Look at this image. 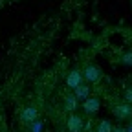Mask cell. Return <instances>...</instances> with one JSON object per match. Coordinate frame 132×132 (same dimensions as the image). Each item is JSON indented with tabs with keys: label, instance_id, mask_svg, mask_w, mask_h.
<instances>
[{
	"label": "cell",
	"instance_id": "52a82bcc",
	"mask_svg": "<svg viewBox=\"0 0 132 132\" xmlns=\"http://www.w3.org/2000/svg\"><path fill=\"white\" fill-rule=\"evenodd\" d=\"M73 90H75V94H73L75 99H82V101H85V99L90 95V86L86 85V82H81V85L77 88H73Z\"/></svg>",
	"mask_w": 132,
	"mask_h": 132
},
{
	"label": "cell",
	"instance_id": "277c9868",
	"mask_svg": "<svg viewBox=\"0 0 132 132\" xmlns=\"http://www.w3.org/2000/svg\"><path fill=\"white\" fill-rule=\"evenodd\" d=\"M37 116H39V110L35 106H26L20 110V119L24 123H33V121H37Z\"/></svg>",
	"mask_w": 132,
	"mask_h": 132
},
{
	"label": "cell",
	"instance_id": "30bf717a",
	"mask_svg": "<svg viewBox=\"0 0 132 132\" xmlns=\"http://www.w3.org/2000/svg\"><path fill=\"white\" fill-rule=\"evenodd\" d=\"M125 101H127V105H130V101H132V92L130 90L125 92Z\"/></svg>",
	"mask_w": 132,
	"mask_h": 132
},
{
	"label": "cell",
	"instance_id": "6da1fadb",
	"mask_svg": "<svg viewBox=\"0 0 132 132\" xmlns=\"http://www.w3.org/2000/svg\"><path fill=\"white\" fill-rule=\"evenodd\" d=\"M99 108H101V101H99V97L95 95H88L85 101H82V110H85L86 114H97Z\"/></svg>",
	"mask_w": 132,
	"mask_h": 132
},
{
	"label": "cell",
	"instance_id": "7a4b0ae2",
	"mask_svg": "<svg viewBox=\"0 0 132 132\" xmlns=\"http://www.w3.org/2000/svg\"><path fill=\"white\" fill-rule=\"evenodd\" d=\"M101 75H103L101 68H99V66H95V64L86 66L85 72H82V77H85L86 81H90V82H97L99 79H101Z\"/></svg>",
	"mask_w": 132,
	"mask_h": 132
},
{
	"label": "cell",
	"instance_id": "7c38bea8",
	"mask_svg": "<svg viewBox=\"0 0 132 132\" xmlns=\"http://www.w3.org/2000/svg\"><path fill=\"white\" fill-rule=\"evenodd\" d=\"M123 62H127V64H130V53H127V55L123 57Z\"/></svg>",
	"mask_w": 132,
	"mask_h": 132
},
{
	"label": "cell",
	"instance_id": "3957f363",
	"mask_svg": "<svg viewBox=\"0 0 132 132\" xmlns=\"http://www.w3.org/2000/svg\"><path fill=\"white\" fill-rule=\"evenodd\" d=\"M82 125H85V121H82V118H81L79 114H70L68 116L66 127H68L70 132H81L82 130Z\"/></svg>",
	"mask_w": 132,
	"mask_h": 132
},
{
	"label": "cell",
	"instance_id": "8992f818",
	"mask_svg": "<svg viewBox=\"0 0 132 132\" xmlns=\"http://www.w3.org/2000/svg\"><path fill=\"white\" fill-rule=\"evenodd\" d=\"M112 112H114V116H116L118 119H128L130 116H132V108H130V105H127V103L114 106Z\"/></svg>",
	"mask_w": 132,
	"mask_h": 132
},
{
	"label": "cell",
	"instance_id": "9c48e42d",
	"mask_svg": "<svg viewBox=\"0 0 132 132\" xmlns=\"http://www.w3.org/2000/svg\"><path fill=\"white\" fill-rule=\"evenodd\" d=\"M95 132H112V123L108 119H103L101 123L97 125V130Z\"/></svg>",
	"mask_w": 132,
	"mask_h": 132
},
{
	"label": "cell",
	"instance_id": "4fadbf2b",
	"mask_svg": "<svg viewBox=\"0 0 132 132\" xmlns=\"http://www.w3.org/2000/svg\"><path fill=\"white\" fill-rule=\"evenodd\" d=\"M112 132H127V130H125V128H114Z\"/></svg>",
	"mask_w": 132,
	"mask_h": 132
},
{
	"label": "cell",
	"instance_id": "ba28073f",
	"mask_svg": "<svg viewBox=\"0 0 132 132\" xmlns=\"http://www.w3.org/2000/svg\"><path fill=\"white\" fill-rule=\"evenodd\" d=\"M64 108L73 114V110L77 108V99H75L73 95H66V99H64Z\"/></svg>",
	"mask_w": 132,
	"mask_h": 132
},
{
	"label": "cell",
	"instance_id": "8fae6325",
	"mask_svg": "<svg viewBox=\"0 0 132 132\" xmlns=\"http://www.w3.org/2000/svg\"><path fill=\"white\" fill-rule=\"evenodd\" d=\"M33 130H35V132H40V123L33 121Z\"/></svg>",
	"mask_w": 132,
	"mask_h": 132
},
{
	"label": "cell",
	"instance_id": "5b68a950",
	"mask_svg": "<svg viewBox=\"0 0 132 132\" xmlns=\"http://www.w3.org/2000/svg\"><path fill=\"white\" fill-rule=\"evenodd\" d=\"M82 82V73L79 70H72L68 75H66V86L68 88H77Z\"/></svg>",
	"mask_w": 132,
	"mask_h": 132
}]
</instances>
